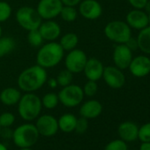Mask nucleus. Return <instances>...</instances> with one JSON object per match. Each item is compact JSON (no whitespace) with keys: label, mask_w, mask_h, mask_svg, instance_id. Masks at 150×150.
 Returning <instances> with one entry per match:
<instances>
[{"label":"nucleus","mask_w":150,"mask_h":150,"mask_svg":"<svg viewBox=\"0 0 150 150\" xmlns=\"http://www.w3.org/2000/svg\"><path fill=\"white\" fill-rule=\"evenodd\" d=\"M48 73L45 68L35 64L23 70L17 79L19 88L25 93H34L46 83Z\"/></svg>","instance_id":"f257e3e1"},{"label":"nucleus","mask_w":150,"mask_h":150,"mask_svg":"<svg viewBox=\"0 0 150 150\" xmlns=\"http://www.w3.org/2000/svg\"><path fill=\"white\" fill-rule=\"evenodd\" d=\"M64 50L59 42H49L42 44L36 53V64L45 69L57 66L64 58Z\"/></svg>","instance_id":"f03ea898"},{"label":"nucleus","mask_w":150,"mask_h":150,"mask_svg":"<svg viewBox=\"0 0 150 150\" xmlns=\"http://www.w3.org/2000/svg\"><path fill=\"white\" fill-rule=\"evenodd\" d=\"M41 98L34 93H26L21 96L18 103V112L24 120L32 121L36 119L42 110Z\"/></svg>","instance_id":"7ed1b4c3"},{"label":"nucleus","mask_w":150,"mask_h":150,"mask_svg":"<svg viewBox=\"0 0 150 150\" xmlns=\"http://www.w3.org/2000/svg\"><path fill=\"white\" fill-rule=\"evenodd\" d=\"M39 135L35 125L24 124L18 126L13 131L12 139L14 144L21 148L31 147L37 142Z\"/></svg>","instance_id":"20e7f679"},{"label":"nucleus","mask_w":150,"mask_h":150,"mask_svg":"<svg viewBox=\"0 0 150 150\" xmlns=\"http://www.w3.org/2000/svg\"><path fill=\"white\" fill-rule=\"evenodd\" d=\"M105 36L117 44L125 43L132 36V30L128 24L122 21H112L104 28Z\"/></svg>","instance_id":"39448f33"},{"label":"nucleus","mask_w":150,"mask_h":150,"mask_svg":"<svg viewBox=\"0 0 150 150\" xmlns=\"http://www.w3.org/2000/svg\"><path fill=\"white\" fill-rule=\"evenodd\" d=\"M15 18L19 26L28 32L30 30L38 29L42 21L36 9L31 6L20 7L16 12Z\"/></svg>","instance_id":"423d86ee"},{"label":"nucleus","mask_w":150,"mask_h":150,"mask_svg":"<svg viewBox=\"0 0 150 150\" xmlns=\"http://www.w3.org/2000/svg\"><path fill=\"white\" fill-rule=\"evenodd\" d=\"M57 96L59 103L64 107L74 108L82 103L85 96L81 87L75 84H70L62 88V89L58 92Z\"/></svg>","instance_id":"0eeeda50"},{"label":"nucleus","mask_w":150,"mask_h":150,"mask_svg":"<svg viewBox=\"0 0 150 150\" xmlns=\"http://www.w3.org/2000/svg\"><path fill=\"white\" fill-rule=\"evenodd\" d=\"M88 61L87 54L81 49H73L68 51L64 57L65 69L72 74L81 73L83 71Z\"/></svg>","instance_id":"6e6552de"},{"label":"nucleus","mask_w":150,"mask_h":150,"mask_svg":"<svg viewBox=\"0 0 150 150\" xmlns=\"http://www.w3.org/2000/svg\"><path fill=\"white\" fill-rule=\"evenodd\" d=\"M62 7L61 0H40L36 6V11L42 21H47L59 16Z\"/></svg>","instance_id":"1a4fd4ad"},{"label":"nucleus","mask_w":150,"mask_h":150,"mask_svg":"<svg viewBox=\"0 0 150 150\" xmlns=\"http://www.w3.org/2000/svg\"><path fill=\"white\" fill-rule=\"evenodd\" d=\"M104 82L113 89H119L124 87L125 83V76L122 70L116 66L104 67L103 77Z\"/></svg>","instance_id":"9d476101"},{"label":"nucleus","mask_w":150,"mask_h":150,"mask_svg":"<svg viewBox=\"0 0 150 150\" xmlns=\"http://www.w3.org/2000/svg\"><path fill=\"white\" fill-rule=\"evenodd\" d=\"M35 126L39 134L45 137L55 135L59 129L57 119L49 114H44L38 117Z\"/></svg>","instance_id":"9b49d317"},{"label":"nucleus","mask_w":150,"mask_h":150,"mask_svg":"<svg viewBox=\"0 0 150 150\" xmlns=\"http://www.w3.org/2000/svg\"><path fill=\"white\" fill-rule=\"evenodd\" d=\"M79 13L86 20L95 21L103 13V7L97 0H82L79 4Z\"/></svg>","instance_id":"f8f14e48"},{"label":"nucleus","mask_w":150,"mask_h":150,"mask_svg":"<svg viewBox=\"0 0 150 150\" xmlns=\"http://www.w3.org/2000/svg\"><path fill=\"white\" fill-rule=\"evenodd\" d=\"M128 69L134 77H146L150 73V58L143 55L132 57Z\"/></svg>","instance_id":"ddd939ff"},{"label":"nucleus","mask_w":150,"mask_h":150,"mask_svg":"<svg viewBox=\"0 0 150 150\" xmlns=\"http://www.w3.org/2000/svg\"><path fill=\"white\" fill-rule=\"evenodd\" d=\"M132 59V51L124 43L117 44L113 51V62L120 70L127 69Z\"/></svg>","instance_id":"4468645a"},{"label":"nucleus","mask_w":150,"mask_h":150,"mask_svg":"<svg viewBox=\"0 0 150 150\" xmlns=\"http://www.w3.org/2000/svg\"><path fill=\"white\" fill-rule=\"evenodd\" d=\"M104 66L103 64L96 57L88 58L86 65L82 72H84L88 81H98L102 79Z\"/></svg>","instance_id":"2eb2a0df"},{"label":"nucleus","mask_w":150,"mask_h":150,"mask_svg":"<svg viewBox=\"0 0 150 150\" xmlns=\"http://www.w3.org/2000/svg\"><path fill=\"white\" fill-rule=\"evenodd\" d=\"M38 30L41 33L43 40L48 42H54L61 35V27L53 20L42 21Z\"/></svg>","instance_id":"dca6fc26"},{"label":"nucleus","mask_w":150,"mask_h":150,"mask_svg":"<svg viewBox=\"0 0 150 150\" xmlns=\"http://www.w3.org/2000/svg\"><path fill=\"white\" fill-rule=\"evenodd\" d=\"M126 23L131 28L141 30L148 26L147 13L139 9H133L126 15Z\"/></svg>","instance_id":"f3484780"},{"label":"nucleus","mask_w":150,"mask_h":150,"mask_svg":"<svg viewBox=\"0 0 150 150\" xmlns=\"http://www.w3.org/2000/svg\"><path fill=\"white\" fill-rule=\"evenodd\" d=\"M117 132L121 139L125 142H132L138 139L139 127L132 121H125L119 125Z\"/></svg>","instance_id":"a211bd4d"},{"label":"nucleus","mask_w":150,"mask_h":150,"mask_svg":"<svg viewBox=\"0 0 150 150\" xmlns=\"http://www.w3.org/2000/svg\"><path fill=\"white\" fill-rule=\"evenodd\" d=\"M103 105L97 100H88L85 102L80 108V114L87 119H93L101 115Z\"/></svg>","instance_id":"6ab92c4d"},{"label":"nucleus","mask_w":150,"mask_h":150,"mask_svg":"<svg viewBox=\"0 0 150 150\" xmlns=\"http://www.w3.org/2000/svg\"><path fill=\"white\" fill-rule=\"evenodd\" d=\"M21 90L16 88L9 87L3 89L0 93V101L6 106H13L18 104L21 98Z\"/></svg>","instance_id":"aec40b11"},{"label":"nucleus","mask_w":150,"mask_h":150,"mask_svg":"<svg viewBox=\"0 0 150 150\" xmlns=\"http://www.w3.org/2000/svg\"><path fill=\"white\" fill-rule=\"evenodd\" d=\"M77 117H75L71 113H65L62 115L59 119L57 120L58 123V128L66 133L71 132L75 129V125H76Z\"/></svg>","instance_id":"412c9836"},{"label":"nucleus","mask_w":150,"mask_h":150,"mask_svg":"<svg viewBox=\"0 0 150 150\" xmlns=\"http://www.w3.org/2000/svg\"><path fill=\"white\" fill-rule=\"evenodd\" d=\"M138 47L145 54L150 55V26L139 30L137 36Z\"/></svg>","instance_id":"4be33fe9"},{"label":"nucleus","mask_w":150,"mask_h":150,"mask_svg":"<svg viewBox=\"0 0 150 150\" xmlns=\"http://www.w3.org/2000/svg\"><path fill=\"white\" fill-rule=\"evenodd\" d=\"M79 43V36L75 33H66L60 37L59 44L64 51H70L73 49H76Z\"/></svg>","instance_id":"5701e85b"},{"label":"nucleus","mask_w":150,"mask_h":150,"mask_svg":"<svg viewBox=\"0 0 150 150\" xmlns=\"http://www.w3.org/2000/svg\"><path fill=\"white\" fill-rule=\"evenodd\" d=\"M16 47V42L13 37L1 36L0 37V57H3L11 52Z\"/></svg>","instance_id":"b1692460"},{"label":"nucleus","mask_w":150,"mask_h":150,"mask_svg":"<svg viewBox=\"0 0 150 150\" xmlns=\"http://www.w3.org/2000/svg\"><path fill=\"white\" fill-rule=\"evenodd\" d=\"M59 16L62 19V21L65 22H73L78 17V11L74 6H63Z\"/></svg>","instance_id":"393cba45"},{"label":"nucleus","mask_w":150,"mask_h":150,"mask_svg":"<svg viewBox=\"0 0 150 150\" xmlns=\"http://www.w3.org/2000/svg\"><path fill=\"white\" fill-rule=\"evenodd\" d=\"M42 107L48 109V110H53L55 109L57 104L59 103L58 96L55 93H47L45 94L42 98L41 99Z\"/></svg>","instance_id":"a878e982"},{"label":"nucleus","mask_w":150,"mask_h":150,"mask_svg":"<svg viewBox=\"0 0 150 150\" xmlns=\"http://www.w3.org/2000/svg\"><path fill=\"white\" fill-rule=\"evenodd\" d=\"M56 79H57L58 86H60L61 88H64L71 84L72 80H73V74L71 71H69L67 69L61 70L57 75Z\"/></svg>","instance_id":"bb28decb"},{"label":"nucleus","mask_w":150,"mask_h":150,"mask_svg":"<svg viewBox=\"0 0 150 150\" xmlns=\"http://www.w3.org/2000/svg\"><path fill=\"white\" fill-rule=\"evenodd\" d=\"M27 39H28V43L32 47H35V48L41 47L43 44V41H44L38 29H34V30L28 31Z\"/></svg>","instance_id":"cd10ccee"},{"label":"nucleus","mask_w":150,"mask_h":150,"mask_svg":"<svg viewBox=\"0 0 150 150\" xmlns=\"http://www.w3.org/2000/svg\"><path fill=\"white\" fill-rule=\"evenodd\" d=\"M12 13V6L6 1H0V23L8 21Z\"/></svg>","instance_id":"c85d7f7f"},{"label":"nucleus","mask_w":150,"mask_h":150,"mask_svg":"<svg viewBox=\"0 0 150 150\" xmlns=\"http://www.w3.org/2000/svg\"><path fill=\"white\" fill-rule=\"evenodd\" d=\"M82 90H83L84 96H86L88 97H92L96 95V93L98 91V85H97L96 81H88L84 84Z\"/></svg>","instance_id":"c756f323"},{"label":"nucleus","mask_w":150,"mask_h":150,"mask_svg":"<svg viewBox=\"0 0 150 150\" xmlns=\"http://www.w3.org/2000/svg\"><path fill=\"white\" fill-rule=\"evenodd\" d=\"M138 139L141 142H150V122L144 124L139 128Z\"/></svg>","instance_id":"7c9ffc66"},{"label":"nucleus","mask_w":150,"mask_h":150,"mask_svg":"<svg viewBox=\"0 0 150 150\" xmlns=\"http://www.w3.org/2000/svg\"><path fill=\"white\" fill-rule=\"evenodd\" d=\"M15 122V116L11 112H4L0 115V126L2 128L10 127Z\"/></svg>","instance_id":"2f4dec72"},{"label":"nucleus","mask_w":150,"mask_h":150,"mask_svg":"<svg viewBox=\"0 0 150 150\" xmlns=\"http://www.w3.org/2000/svg\"><path fill=\"white\" fill-rule=\"evenodd\" d=\"M104 150H128V146L123 139H114L105 146Z\"/></svg>","instance_id":"473e14b6"},{"label":"nucleus","mask_w":150,"mask_h":150,"mask_svg":"<svg viewBox=\"0 0 150 150\" xmlns=\"http://www.w3.org/2000/svg\"><path fill=\"white\" fill-rule=\"evenodd\" d=\"M88 128V119L81 117L80 118H77V122H76V125H75V129L74 131L77 133H84Z\"/></svg>","instance_id":"72a5a7b5"},{"label":"nucleus","mask_w":150,"mask_h":150,"mask_svg":"<svg viewBox=\"0 0 150 150\" xmlns=\"http://www.w3.org/2000/svg\"><path fill=\"white\" fill-rule=\"evenodd\" d=\"M127 1L134 9L142 10L145 8V6L147 2V0H127Z\"/></svg>","instance_id":"f704fd0d"},{"label":"nucleus","mask_w":150,"mask_h":150,"mask_svg":"<svg viewBox=\"0 0 150 150\" xmlns=\"http://www.w3.org/2000/svg\"><path fill=\"white\" fill-rule=\"evenodd\" d=\"M125 44L132 51H134V50H136L137 49H139L137 39H136V38H133V37H132V36L129 38V40H128Z\"/></svg>","instance_id":"c9c22d12"},{"label":"nucleus","mask_w":150,"mask_h":150,"mask_svg":"<svg viewBox=\"0 0 150 150\" xmlns=\"http://www.w3.org/2000/svg\"><path fill=\"white\" fill-rule=\"evenodd\" d=\"M82 0H61L63 6H74L76 7L79 6V4Z\"/></svg>","instance_id":"e433bc0d"},{"label":"nucleus","mask_w":150,"mask_h":150,"mask_svg":"<svg viewBox=\"0 0 150 150\" xmlns=\"http://www.w3.org/2000/svg\"><path fill=\"white\" fill-rule=\"evenodd\" d=\"M46 83L48 84L49 88H52V89H55V88H57V86H58L56 78H48Z\"/></svg>","instance_id":"4c0bfd02"},{"label":"nucleus","mask_w":150,"mask_h":150,"mask_svg":"<svg viewBox=\"0 0 150 150\" xmlns=\"http://www.w3.org/2000/svg\"><path fill=\"white\" fill-rule=\"evenodd\" d=\"M139 150H150V142H142Z\"/></svg>","instance_id":"58836bf2"},{"label":"nucleus","mask_w":150,"mask_h":150,"mask_svg":"<svg viewBox=\"0 0 150 150\" xmlns=\"http://www.w3.org/2000/svg\"><path fill=\"white\" fill-rule=\"evenodd\" d=\"M144 9H146V11L147 12V13H150V0H147V2H146V4L145 6V8Z\"/></svg>","instance_id":"ea45409f"},{"label":"nucleus","mask_w":150,"mask_h":150,"mask_svg":"<svg viewBox=\"0 0 150 150\" xmlns=\"http://www.w3.org/2000/svg\"><path fill=\"white\" fill-rule=\"evenodd\" d=\"M0 150H7V147L4 144L0 143Z\"/></svg>","instance_id":"a19ab883"},{"label":"nucleus","mask_w":150,"mask_h":150,"mask_svg":"<svg viewBox=\"0 0 150 150\" xmlns=\"http://www.w3.org/2000/svg\"><path fill=\"white\" fill-rule=\"evenodd\" d=\"M21 150H33L31 147H22L21 148Z\"/></svg>","instance_id":"79ce46f5"},{"label":"nucleus","mask_w":150,"mask_h":150,"mask_svg":"<svg viewBox=\"0 0 150 150\" xmlns=\"http://www.w3.org/2000/svg\"><path fill=\"white\" fill-rule=\"evenodd\" d=\"M2 34H3V30H2L1 23H0V37H1V36H2Z\"/></svg>","instance_id":"37998d69"},{"label":"nucleus","mask_w":150,"mask_h":150,"mask_svg":"<svg viewBox=\"0 0 150 150\" xmlns=\"http://www.w3.org/2000/svg\"><path fill=\"white\" fill-rule=\"evenodd\" d=\"M147 18H148V26H150V13H147Z\"/></svg>","instance_id":"c03bdc74"},{"label":"nucleus","mask_w":150,"mask_h":150,"mask_svg":"<svg viewBox=\"0 0 150 150\" xmlns=\"http://www.w3.org/2000/svg\"><path fill=\"white\" fill-rule=\"evenodd\" d=\"M1 131H2V127L0 126V137H1Z\"/></svg>","instance_id":"a18cd8bd"}]
</instances>
